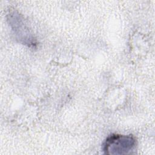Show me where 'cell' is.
Returning a JSON list of instances; mask_svg holds the SVG:
<instances>
[{"label": "cell", "instance_id": "1", "mask_svg": "<svg viewBox=\"0 0 155 155\" xmlns=\"http://www.w3.org/2000/svg\"><path fill=\"white\" fill-rule=\"evenodd\" d=\"M136 143V139L132 135L113 134L106 139L103 150L109 155L127 154L135 148Z\"/></svg>", "mask_w": 155, "mask_h": 155}, {"label": "cell", "instance_id": "2", "mask_svg": "<svg viewBox=\"0 0 155 155\" xmlns=\"http://www.w3.org/2000/svg\"><path fill=\"white\" fill-rule=\"evenodd\" d=\"M8 21L16 38L20 42L28 46L35 45V41L30 33L28 28L25 25L22 16L15 12L8 14Z\"/></svg>", "mask_w": 155, "mask_h": 155}]
</instances>
